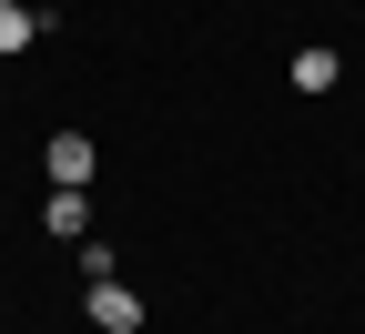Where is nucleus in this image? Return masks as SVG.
<instances>
[{"mask_svg": "<svg viewBox=\"0 0 365 334\" xmlns=\"http://www.w3.org/2000/svg\"><path fill=\"white\" fill-rule=\"evenodd\" d=\"M91 324H102V334H143V294L112 283V273H91Z\"/></svg>", "mask_w": 365, "mask_h": 334, "instance_id": "nucleus-2", "label": "nucleus"}, {"mask_svg": "<svg viewBox=\"0 0 365 334\" xmlns=\"http://www.w3.org/2000/svg\"><path fill=\"white\" fill-rule=\"evenodd\" d=\"M41 172H51V193H91V172H102V152H91V132H51V152H41Z\"/></svg>", "mask_w": 365, "mask_h": 334, "instance_id": "nucleus-1", "label": "nucleus"}, {"mask_svg": "<svg viewBox=\"0 0 365 334\" xmlns=\"http://www.w3.org/2000/svg\"><path fill=\"white\" fill-rule=\"evenodd\" d=\"M41 223H51L61 244H81V233H91V203H81V193H51V203H41Z\"/></svg>", "mask_w": 365, "mask_h": 334, "instance_id": "nucleus-4", "label": "nucleus"}, {"mask_svg": "<svg viewBox=\"0 0 365 334\" xmlns=\"http://www.w3.org/2000/svg\"><path fill=\"white\" fill-rule=\"evenodd\" d=\"M345 81V61L325 51V41H314V51H294V91H335Z\"/></svg>", "mask_w": 365, "mask_h": 334, "instance_id": "nucleus-3", "label": "nucleus"}, {"mask_svg": "<svg viewBox=\"0 0 365 334\" xmlns=\"http://www.w3.org/2000/svg\"><path fill=\"white\" fill-rule=\"evenodd\" d=\"M41 31H51V21H41V11H21V0H0V51H31V41Z\"/></svg>", "mask_w": 365, "mask_h": 334, "instance_id": "nucleus-5", "label": "nucleus"}]
</instances>
